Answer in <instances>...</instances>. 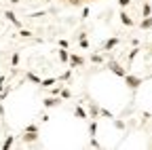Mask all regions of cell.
<instances>
[{
	"label": "cell",
	"mask_w": 152,
	"mask_h": 150,
	"mask_svg": "<svg viewBox=\"0 0 152 150\" xmlns=\"http://www.w3.org/2000/svg\"><path fill=\"white\" fill-rule=\"evenodd\" d=\"M89 110H91V116L89 119H97V114H99V108H97V104H89Z\"/></svg>",
	"instance_id": "12"
},
{
	"label": "cell",
	"mask_w": 152,
	"mask_h": 150,
	"mask_svg": "<svg viewBox=\"0 0 152 150\" xmlns=\"http://www.w3.org/2000/svg\"><path fill=\"white\" fill-rule=\"evenodd\" d=\"M26 131H38V125H36V123H30V125L26 127Z\"/></svg>",
	"instance_id": "27"
},
{
	"label": "cell",
	"mask_w": 152,
	"mask_h": 150,
	"mask_svg": "<svg viewBox=\"0 0 152 150\" xmlns=\"http://www.w3.org/2000/svg\"><path fill=\"white\" fill-rule=\"evenodd\" d=\"M80 49H89V40L87 38H80Z\"/></svg>",
	"instance_id": "29"
},
{
	"label": "cell",
	"mask_w": 152,
	"mask_h": 150,
	"mask_svg": "<svg viewBox=\"0 0 152 150\" xmlns=\"http://www.w3.org/2000/svg\"><path fill=\"white\" fill-rule=\"evenodd\" d=\"M59 97H61V100H70V97H72V91H70L68 87H61V91H59Z\"/></svg>",
	"instance_id": "14"
},
{
	"label": "cell",
	"mask_w": 152,
	"mask_h": 150,
	"mask_svg": "<svg viewBox=\"0 0 152 150\" xmlns=\"http://www.w3.org/2000/svg\"><path fill=\"white\" fill-rule=\"evenodd\" d=\"M140 53V49H133L131 53H129V61H133V59H135V55Z\"/></svg>",
	"instance_id": "26"
},
{
	"label": "cell",
	"mask_w": 152,
	"mask_h": 150,
	"mask_svg": "<svg viewBox=\"0 0 152 150\" xmlns=\"http://www.w3.org/2000/svg\"><path fill=\"white\" fill-rule=\"evenodd\" d=\"M131 4V0H118V7L121 9H125V7H129Z\"/></svg>",
	"instance_id": "28"
},
{
	"label": "cell",
	"mask_w": 152,
	"mask_h": 150,
	"mask_svg": "<svg viewBox=\"0 0 152 150\" xmlns=\"http://www.w3.org/2000/svg\"><path fill=\"white\" fill-rule=\"evenodd\" d=\"M55 83H57V78H42L40 87H45V89H51V87H53Z\"/></svg>",
	"instance_id": "13"
},
{
	"label": "cell",
	"mask_w": 152,
	"mask_h": 150,
	"mask_svg": "<svg viewBox=\"0 0 152 150\" xmlns=\"http://www.w3.org/2000/svg\"><path fill=\"white\" fill-rule=\"evenodd\" d=\"M125 83H127V87H129V89H133V91H135V89H137V87H140L144 80H142L140 76H131V74H125Z\"/></svg>",
	"instance_id": "1"
},
{
	"label": "cell",
	"mask_w": 152,
	"mask_h": 150,
	"mask_svg": "<svg viewBox=\"0 0 152 150\" xmlns=\"http://www.w3.org/2000/svg\"><path fill=\"white\" fill-rule=\"evenodd\" d=\"M140 28H142V30H150V28H152V15H150V17H144V19L140 21Z\"/></svg>",
	"instance_id": "11"
},
{
	"label": "cell",
	"mask_w": 152,
	"mask_h": 150,
	"mask_svg": "<svg viewBox=\"0 0 152 150\" xmlns=\"http://www.w3.org/2000/svg\"><path fill=\"white\" fill-rule=\"evenodd\" d=\"M21 140H23L26 144H34V142L38 140V131H23Z\"/></svg>",
	"instance_id": "4"
},
{
	"label": "cell",
	"mask_w": 152,
	"mask_h": 150,
	"mask_svg": "<svg viewBox=\"0 0 152 150\" xmlns=\"http://www.w3.org/2000/svg\"><path fill=\"white\" fill-rule=\"evenodd\" d=\"M11 2H13V4H19V2H21V0H11Z\"/></svg>",
	"instance_id": "33"
},
{
	"label": "cell",
	"mask_w": 152,
	"mask_h": 150,
	"mask_svg": "<svg viewBox=\"0 0 152 150\" xmlns=\"http://www.w3.org/2000/svg\"><path fill=\"white\" fill-rule=\"evenodd\" d=\"M64 2H66V4H70V7H83V4H85L83 0H64Z\"/></svg>",
	"instance_id": "19"
},
{
	"label": "cell",
	"mask_w": 152,
	"mask_h": 150,
	"mask_svg": "<svg viewBox=\"0 0 152 150\" xmlns=\"http://www.w3.org/2000/svg\"><path fill=\"white\" fill-rule=\"evenodd\" d=\"M114 125H116L118 129H125V123H121V121H114Z\"/></svg>",
	"instance_id": "32"
},
{
	"label": "cell",
	"mask_w": 152,
	"mask_h": 150,
	"mask_svg": "<svg viewBox=\"0 0 152 150\" xmlns=\"http://www.w3.org/2000/svg\"><path fill=\"white\" fill-rule=\"evenodd\" d=\"M19 36H21V38H30L32 32H30V30H26V28H19Z\"/></svg>",
	"instance_id": "21"
},
{
	"label": "cell",
	"mask_w": 152,
	"mask_h": 150,
	"mask_svg": "<svg viewBox=\"0 0 152 150\" xmlns=\"http://www.w3.org/2000/svg\"><path fill=\"white\" fill-rule=\"evenodd\" d=\"M95 133H97V123L91 121V125H89V135H91V138H95Z\"/></svg>",
	"instance_id": "16"
},
{
	"label": "cell",
	"mask_w": 152,
	"mask_h": 150,
	"mask_svg": "<svg viewBox=\"0 0 152 150\" xmlns=\"http://www.w3.org/2000/svg\"><path fill=\"white\" fill-rule=\"evenodd\" d=\"M28 80H32L34 85H40V83H42V78H40V76H36L34 72H28Z\"/></svg>",
	"instance_id": "15"
},
{
	"label": "cell",
	"mask_w": 152,
	"mask_h": 150,
	"mask_svg": "<svg viewBox=\"0 0 152 150\" xmlns=\"http://www.w3.org/2000/svg\"><path fill=\"white\" fill-rule=\"evenodd\" d=\"M83 2H85V4H89V2H93V0H83Z\"/></svg>",
	"instance_id": "34"
},
{
	"label": "cell",
	"mask_w": 152,
	"mask_h": 150,
	"mask_svg": "<svg viewBox=\"0 0 152 150\" xmlns=\"http://www.w3.org/2000/svg\"><path fill=\"white\" fill-rule=\"evenodd\" d=\"M70 68H78V66H85V59L80 57V55H74V53H70Z\"/></svg>",
	"instance_id": "5"
},
{
	"label": "cell",
	"mask_w": 152,
	"mask_h": 150,
	"mask_svg": "<svg viewBox=\"0 0 152 150\" xmlns=\"http://www.w3.org/2000/svg\"><path fill=\"white\" fill-rule=\"evenodd\" d=\"M70 78H72V70H66V72L61 74V76H59V80H64V83H68Z\"/></svg>",
	"instance_id": "20"
},
{
	"label": "cell",
	"mask_w": 152,
	"mask_h": 150,
	"mask_svg": "<svg viewBox=\"0 0 152 150\" xmlns=\"http://www.w3.org/2000/svg\"><path fill=\"white\" fill-rule=\"evenodd\" d=\"M45 108H55V106H59L61 104V97H57V95H49V97H45Z\"/></svg>",
	"instance_id": "3"
},
{
	"label": "cell",
	"mask_w": 152,
	"mask_h": 150,
	"mask_svg": "<svg viewBox=\"0 0 152 150\" xmlns=\"http://www.w3.org/2000/svg\"><path fill=\"white\" fill-rule=\"evenodd\" d=\"M91 146H93V148H99V142L95 140V138H91Z\"/></svg>",
	"instance_id": "31"
},
{
	"label": "cell",
	"mask_w": 152,
	"mask_h": 150,
	"mask_svg": "<svg viewBox=\"0 0 152 150\" xmlns=\"http://www.w3.org/2000/svg\"><path fill=\"white\" fill-rule=\"evenodd\" d=\"M57 57H59V61H64V64H68V59H70V53H68V49H64V47H59V49H57Z\"/></svg>",
	"instance_id": "9"
},
{
	"label": "cell",
	"mask_w": 152,
	"mask_h": 150,
	"mask_svg": "<svg viewBox=\"0 0 152 150\" xmlns=\"http://www.w3.org/2000/svg\"><path fill=\"white\" fill-rule=\"evenodd\" d=\"M61 87H64V85H57V83H55V87H51V95H59Z\"/></svg>",
	"instance_id": "22"
},
{
	"label": "cell",
	"mask_w": 152,
	"mask_h": 150,
	"mask_svg": "<svg viewBox=\"0 0 152 150\" xmlns=\"http://www.w3.org/2000/svg\"><path fill=\"white\" fill-rule=\"evenodd\" d=\"M118 42H121V38H116V36H114V38H108V40L102 45V51H112Z\"/></svg>",
	"instance_id": "6"
},
{
	"label": "cell",
	"mask_w": 152,
	"mask_h": 150,
	"mask_svg": "<svg viewBox=\"0 0 152 150\" xmlns=\"http://www.w3.org/2000/svg\"><path fill=\"white\" fill-rule=\"evenodd\" d=\"M91 61H93V64H104V57H102L99 53H93V55H91Z\"/></svg>",
	"instance_id": "18"
},
{
	"label": "cell",
	"mask_w": 152,
	"mask_h": 150,
	"mask_svg": "<svg viewBox=\"0 0 152 150\" xmlns=\"http://www.w3.org/2000/svg\"><path fill=\"white\" fill-rule=\"evenodd\" d=\"M99 114H102V116H106V119H114V116H112V112H110V110H106V108H99Z\"/></svg>",
	"instance_id": "23"
},
{
	"label": "cell",
	"mask_w": 152,
	"mask_h": 150,
	"mask_svg": "<svg viewBox=\"0 0 152 150\" xmlns=\"http://www.w3.org/2000/svg\"><path fill=\"white\" fill-rule=\"evenodd\" d=\"M108 68H110V72H114L116 76H121V78H125V74H127V70L118 64V61H110L108 64Z\"/></svg>",
	"instance_id": "2"
},
{
	"label": "cell",
	"mask_w": 152,
	"mask_h": 150,
	"mask_svg": "<svg viewBox=\"0 0 152 150\" xmlns=\"http://www.w3.org/2000/svg\"><path fill=\"white\" fill-rule=\"evenodd\" d=\"M74 116H76V119H83V121H87V119H89L87 110H85L83 106H76V108H74Z\"/></svg>",
	"instance_id": "8"
},
{
	"label": "cell",
	"mask_w": 152,
	"mask_h": 150,
	"mask_svg": "<svg viewBox=\"0 0 152 150\" xmlns=\"http://www.w3.org/2000/svg\"><path fill=\"white\" fill-rule=\"evenodd\" d=\"M121 23H123V26H127V28H133V26H135V21L131 19V15H129V13H125V11H121Z\"/></svg>",
	"instance_id": "7"
},
{
	"label": "cell",
	"mask_w": 152,
	"mask_h": 150,
	"mask_svg": "<svg viewBox=\"0 0 152 150\" xmlns=\"http://www.w3.org/2000/svg\"><path fill=\"white\" fill-rule=\"evenodd\" d=\"M59 47H64V49H68V47H70V42H68L66 38H61V40H59Z\"/></svg>",
	"instance_id": "30"
},
{
	"label": "cell",
	"mask_w": 152,
	"mask_h": 150,
	"mask_svg": "<svg viewBox=\"0 0 152 150\" xmlns=\"http://www.w3.org/2000/svg\"><path fill=\"white\" fill-rule=\"evenodd\" d=\"M4 17H7V19H9L11 23H15L17 28H21V21H19V19H17V15H15L13 11H4Z\"/></svg>",
	"instance_id": "10"
},
{
	"label": "cell",
	"mask_w": 152,
	"mask_h": 150,
	"mask_svg": "<svg viewBox=\"0 0 152 150\" xmlns=\"http://www.w3.org/2000/svg\"><path fill=\"white\" fill-rule=\"evenodd\" d=\"M142 15H144V17H150V15H152V7H150L148 2L142 7Z\"/></svg>",
	"instance_id": "17"
},
{
	"label": "cell",
	"mask_w": 152,
	"mask_h": 150,
	"mask_svg": "<svg viewBox=\"0 0 152 150\" xmlns=\"http://www.w3.org/2000/svg\"><path fill=\"white\" fill-rule=\"evenodd\" d=\"M17 64H19V53H17V51H15V53H13V57H11V66H13V68H15V66H17Z\"/></svg>",
	"instance_id": "24"
},
{
	"label": "cell",
	"mask_w": 152,
	"mask_h": 150,
	"mask_svg": "<svg viewBox=\"0 0 152 150\" xmlns=\"http://www.w3.org/2000/svg\"><path fill=\"white\" fill-rule=\"evenodd\" d=\"M11 146H13V135H9V138L4 140V144H2V148L7 150V148H11Z\"/></svg>",
	"instance_id": "25"
}]
</instances>
